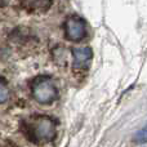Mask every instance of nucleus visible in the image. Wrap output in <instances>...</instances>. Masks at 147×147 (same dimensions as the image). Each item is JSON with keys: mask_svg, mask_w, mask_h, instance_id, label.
I'll list each match as a JSON object with an SVG mask.
<instances>
[{"mask_svg": "<svg viewBox=\"0 0 147 147\" xmlns=\"http://www.w3.org/2000/svg\"><path fill=\"white\" fill-rule=\"evenodd\" d=\"M8 98H9V89L0 80V103H4Z\"/></svg>", "mask_w": 147, "mask_h": 147, "instance_id": "6", "label": "nucleus"}, {"mask_svg": "<svg viewBox=\"0 0 147 147\" xmlns=\"http://www.w3.org/2000/svg\"><path fill=\"white\" fill-rule=\"evenodd\" d=\"M28 137L38 143L51 142L56 137V124L48 116H38L27 125Z\"/></svg>", "mask_w": 147, "mask_h": 147, "instance_id": "1", "label": "nucleus"}, {"mask_svg": "<svg viewBox=\"0 0 147 147\" xmlns=\"http://www.w3.org/2000/svg\"><path fill=\"white\" fill-rule=\"evenodd\" d=\"M9 3V0H0V7H5Z\"/></svg>", "mask_w": 147, "mask_h": 147, "instance_id": "8", "label": "nucleus"}, {"mask_svg": "<svg viewBox=\"0 0 147 147\" xmlns=\"http://www.w3.org/2000/svg\"><path fill=\"white\" fill-rule=\"evenodd\" d=\"M52 0H22V7L31 13H43L49 9Z\"/></svg>", "mask_w": 147, "mask_h": 147, "instance_id": "5", "label": "nucleus"}, {"mask_svg": "<svg viewBox=\"0 0 147 147\" xmlns=\"http://www.w3.org/2000/svg\"><path fill=\"white\" fill-rule=\"evenodd\" d=\"M72 56H74V66L76 69H81L85 67L92 59L93 52L88 47H79V48L72 49Z\"/></svg>", "mask_w": 147, "mask_h": 147, "instance_id": "4", "label": "nucleus"}, {"mask_svg": "<svg viewBox=\"0 0 147 147\" xmlns=\"http://www.w3.org/2000/svg\"><path fill=\"white\" fill-rule=\"evenodd\" d=\"M137 140H138V142L140 143H145L146 142V129L145 128L140 132V134H137Z\"/></svg>", "mask_w": 147, "mask_h": 147, "instance_id": "7", "label": "nucleus"}, {"mask_svg": "<svg viewBox=\"0 0 147 147\" xmlns=\"http://www.w3.org/2000/svg\"><path fill=\"white\" fill-rule=\"evenodd\" d=\"M86 35L85 21L78 16H72L66 21V36L69 40L79 41Z\"/></svg>", "mask_w": 147, "mask_h": 147, "instance_id": "3", "label": "nucleus"}, {"mask_svg": "<svg viewBox=\"0 0 147 147\" xmlns=\"http://www.w3.org/2000/svg\"><path fill=\"white\" fill-rule=\"evenodd\" d=\"M32 96L39 103L48 105L57 98V88L48 78H40L34 83Z\"/></svg>", "mask_w": 147, "mask_h": 147, "instance_id": "2", "label": "nucleus"}]
</instances>
